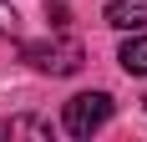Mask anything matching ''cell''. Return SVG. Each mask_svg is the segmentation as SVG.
Masks as SVG:
<instances>
[{
    "label": "cell",
    "mask_w": 147,
    "mask_h": 142,
    "mask_svg": "<svg viewBox=\"0 0 147 142\" xmlns=\"http://www.w3.org/2000/svg\"><path fill=\"white\" fill-rule=\"evenodd\" d=\"M112 122V97L107 91H81V97L66 101V112H61V127L71 132V137H91V132H102Z\"/></svg>",
    "instance_id": "6da1fadb"
},
{
    "label": "cell",
    "mask_w": 147,
    "mask_h": 142,
    "mask_svg": "<svg viewBox=\"0 0 147 142\" xmlns=\"http://www.w3.org/2000/svg\"><path fill=\"white\" fill-rule=\"evenodd\" d=\"M26 61L36 71H51V76H71V71H81V46L76 41H30Z\"/></svg>",
    "instance_id": "7a4b0ae2"
},
{
    "label": "cell",
    "mask_w": 147,
    "mask_h": 142,
    "mask_svg": "<svg viewBox=\"0 0 147 142\" xmlns=\"http://www.w3.org/2000/svg\"><path fill=\"white\" fill-rule=\"evenodd\" d=\"M107 26L142 30V26H147V0H107Z\"/></svg>",
    "instance_id": "3957f363"
},
{
    "label": "cell",
    "mask_w": 147,
    "mask_h": 142,
    "mask_svg": "<svg viewBox=\"0 0 147 142\" xmlns=\"http://www.w3.org/2000/svg\"><path fill=\"white\" fill-rule=\"evenodd\" d=\"M117 61H122L127 76H147V36H127L122 51H117Z\"/></svg>",
    "instance_id": "277c9868"
},
{
    "label": "cell",
    "mask_w": 147,
    "mask_h": 142,
    "mask_svg": "<svg viewBox=\"0 0 147 142\" xmlns=\"http://www.w3.org/2000/svg\"><path fill=\"white\" fill-rule=\"evenodd\" d=\"M5 137H51V122H41V117H10L5 122Z\"/></svg>",
    "instance_id": "5b68a950"
},
{
    "label": "cell",
    "mask_w": 147,
    "mask_h": 142,
    "mask_svg": "<svg viewBox=\"0 0 147 142\" xmlns=\"http://www.w3.org/2000/svg\"><path fill=\"white\" fill-rule=\"evenodd\" d=\"M46 20H51V26L61 30V26H66V20H71V10H66V5H46Z\"/></svg>",
    "instance_id": "8992f818"
},
{
    "label": "cell",
    "mask_w": 147,
    "mask_h": 142,
    "mask_svg": "<svg viewBox=\"0 0 147 142\" xmlns=\"http://www.w3.org/2000/svg\"><path fill=\"white\" fill-rule=\"evenodd\" d=\"M10 20H15V15H10V5H5V0H0V30L10 26Z\"/></svg>",
    "instance_id": "52a82bcc"
}]
</instances>
